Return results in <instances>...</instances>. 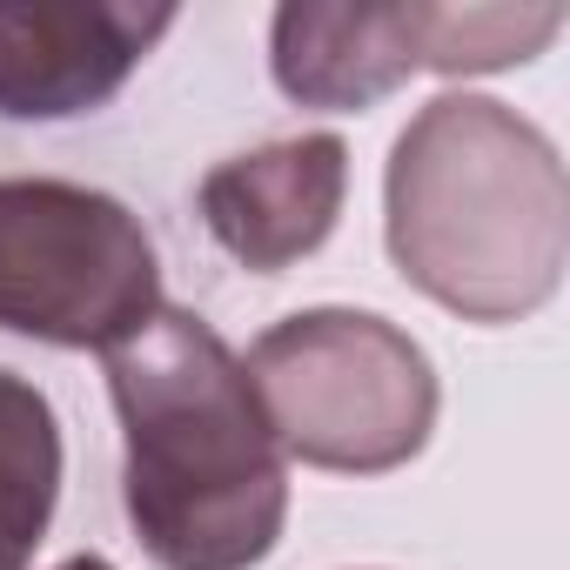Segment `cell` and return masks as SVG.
<instances>
[{
  "label": "cell",
  "instance_id": "cell-1",
  "mask_svg": "<svg viewBox=\"0 0 570 570\" xmlns=\"http://www.w3.org/2000/svg\"><path fill=\"white\" fill-rule=\"evenodd\" d=\"M101 363L141 550L161 570H255L289 517V470L235 350L195 309L161 303Z\"/></svg>",
  "mask_w": 570,
  "mask_h": 570
},
{
  "label": "cell",
  "instance_id": "cell-4",
  "mask_svg": "<svg viewBox=\"0 0 570 570\" xmlns=\"http://www.w3.org/2000/svg\"><path fill=\"white\" fill-rule=\"evenodd\" d=\"M161 309L148 228L101 188L0 181V330L55 350H115Z\"/></svg>",
  "mask_w": 570,
  "mask_h": 570
},
{
  "label": "cell",
  "instance_id": "cell-7",
  "mask_svg": "<svg viewBox=\"0 0 570 570\" xmlns=\"http://www.w3.org/2000/svg\"><path fill=\"white\" fill-rule=\"evenodd\" d=\"M275 88L303 108H370L423 75V0L410 8H275Z\"/></svg>",
  "mask_w": 570,
  "mask_h": 570
},
{
  "label": "cell",
  "instance_id": "cell-3",
  "mask_svg": "<svg viewBox=\"0 0 570 570\" xmlns=\"http://www.w3.org/2000/svg\"><path fill=\"white\" fill-rule=\"evenodd\" d=\"M248 390L282 456L383 476L436 430V370L410 330L370 309H303L248 350Z\"/></svg>",
  "mask_w": 570,
  "mask_h": 570
},
{
  "label": "cell",
  "instance_id": "cell-6",
  "mask_svg": "<svg viewBox=\"0 0 570 570\" xmlns=\"http://www.w3.org/2000/svg\"><path fill=\"white\" fill-rule=\"evenodd\" d=\"M343 195H350L343 135H289L208 168L202 222L248 275H282L330 242Z\"/></svg>",
  "mask_w": 570,
  "mask_h": 570
},
{
  "label": "cell",
  "instance_id": "cell-9",
  "mask_svg": "<svg viewBox=\"0 0 570 570\" xmlns=\"http://www.w3.org/2000/svg\"><path fill=\"white\" fill-rule=\"evenodd\" d=\"M55 570H115L108 557H68V563H55Z\"/></svg>",
  "mask_w": 570,
  "mask_h": 570
},
{
  "label": "cell",
  "instance_id": "cell-8",
  "mask_svg": "<svg viewBox=\"0 0 570 570\" xmlns=\"http://www.w3.org/2000/svg\"><path fill=\"white\" fill-rule=\"evenodd\" d=\"M61 503V423L55 403L0 370V570H28Z\"/></svg>",
  "mask_w": 570,
  "mask_h": 570
},
{
  "label": "cell",
  "instance_id": "cell-2",
  "mask_svg": "<svg viewBox=\"0 0 570 570\" xmlns=\"http://www.w3.org/2000/svg\"><path fill=\"white\" fill-rule=\"evenodd\" d=\"M383 235L403 282L436 309L463 323L537 316L570 255L557 141L490 95H436L390 148Z\"/></svg>",
  "mask_w": 570,
  "mask_h": 570
},
{
  "label": "cell",
  "instance_id": "cell-5",
  "mask_svg": "<svg viewBox=\"0 0 570 570\" xmlns=\"http://www.w3.org/2000/svg\"><path fill=\"white\" fill-rule=\"evenodd\" d=\"M175 8L135 0H0V115L68 121L121 95Z\"/></svg>",
  "mask_w": 570,
  "mask_h": 570
}]
</instances>
